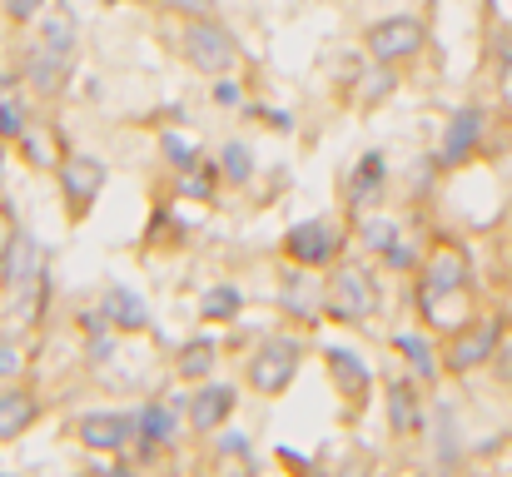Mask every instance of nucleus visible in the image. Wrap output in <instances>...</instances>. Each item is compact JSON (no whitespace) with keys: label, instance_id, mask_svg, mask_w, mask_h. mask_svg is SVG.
<instances>
[{"label":"nucleus","instance_id":"1","mask_svg":"<svg viewBox=\"0 0 512 477\" xmlns=\"http://www.w3.org/2000/svg\"><path fill=\"white\" fill-rule=\"evenodd\" d=\"M70 55H75V25H70V15H50L40 25V45L30 55V80L40 90H55L65 65H70Z\"/></svg>","mask_w":512,"mask_h":477},{"label":"nucleus","instance_id":"2","mask_svg":"<svg viewBox=\"0 0 512 477\" xmlns=\"http://www.w3.org/2000/svg\"><path fill=\"white\" fill-rule=\"evenodd\" d=\"M463 289H468V259L458 249H438L428 264V279H423V309L433 314V323L443 318V304L458 299Z\"/></svg>","mask_w":512,"mask_h":477},{"label":"nucleus","instance_id":"3","mask_svg":"<svg viewBox=\"0 0 512 477\" xmlns=\"http://www.w3.org/2000/svg\"><path fill=\"white\" fill-rule=\"evenodd\" d=\"M184 55H189V65L194 70H204V75H224L229 65H234V40L219 30V25H204V15L184 30Z\"/></svg>","mask_w":512,"mask_h":477},{"label":"nucleus","instance_id":"4","mask_svg":"<svg viewBox=\"0 0 512 477\" xmlns=\"http://www.w3.org/2000/svg\"><path fill=\"white\" fill-rule=\"evenodd\" d=\"M418 45H423V25H418L413 15H393V20H378V25L368 30V55L383 60V65L418 55Z\"/></svg>","mask_w":512,"mask_h":477},{"label":"nucleus","instance_id":"5","mask_svg":"<svg viewBox=\"0 0 512 477\" xmlns=\"http://www.w3.org/2000/svg\"><path fill=\"white\" fill-rule=\"evenodd\" d=\"M498 338H503V318H478V323L458 328V338L448 343V368H453V373L478 368L483 358H493Z\"/></svg>","mask_w":512,"mask_h":477},{"label":"nucleus","instance_id":"6","mask_svg":"<svg viewBox=\"0 0 512 477\" xmlns=\"http://www.w3.org/2000/svg\"><path fill=\"white\" fill-rule=\"evenodd\" d=\"M284 249H289V259H299L304 269H324V264L339 254V229L324 224V219H309V224L289 229Z\"/></svg>","mask_w":512,"mask_h":477},{"label":"nucleus","instance_id":"7","mask_svg":"<svg viewBox=\"0 0 512 477\" xmlns=\"http://www.w3.org/2000/svg\"><path fill=\"white\" fill-rule=\"evenodd\" d=\"M324 304H329V314H334V318H343V323H358V318H368V314H373L378 294H373L368 274H358V269H343L339 279L329 284Z\"/></svg>","mask_w":512,"mask_h":477},{"label":"nucleus","instance_id":"8","mask_svg":"<svg viewBox=\"0 0 512 477\" xmlns=\"http://www.w3.org/2000/svg\"><path fill=\"white\" fill-rule=\"evenodd\" d=\"M294 368H299V343L274 338V343H264V348H259V358L249 363V378H254V388H259V393H279V388L294 378Z\"/></svg>","mask_w":512,"mask_h":477},{"label":"nucleus","instance_id":"9","mask_svg":"<svg viewBox=\"0 0 512 477\" xmlns=\"http://www.w3.org/2000/svg\"><path fill=\"white\" fill-rule=\"evenodd\" d=\"M80 438H85L90 448H120V443L130 438V418H120V413H90V418L80 423Z\"/></svg>","mask_w":512,"mask_h":477},{"label":"nucleus","instance_id":"10","mask_svg":"<svg viewBox=\"0 0 512 477\" xmlns=\"http://www.w3.org/2000/svg\"><path fill=\"white\" fill-rule=\"evenodd\" d=\"M478 135H483V115H478V110H463V115L448 125V140H443V164H458V159L478 145Z\"/></svg>","mask_w":512,"mask_h":477},{"label":"nucleus","instance_id":"11","mask_svg":"<svg viewBox=\"0 0 512 477\" xmlns=\"http://www.w3.org/2000/svg\"><path fill=\"white\" fill-rule=\"evenodd\" d=\"M5 284H10L15 294H25V289L35 284V244H30L25 234L5 249Z\"/></svg>","mask_w":512,"mask_h":477},{"label":"nucleus","instance_id":"12","mask_svg":"<svg viewBox=\"0 0 512 477\" xmlns=\"http://www.w3.org/2000/svg\"><path fill=\"white\" fill-rule=\"evenodd\" d=\"M329 368H334V378H339V388L348 398H368V368H358L353 363V353H329Z\"/></svg>","mask_w":512,"mask_h":477},{"label":"nucleus","instance_id":"13","mask_svg":"<svg viewBox=\"0 0 512 477\" xmlns=\"http://www.w3.org/2000/svg\"><path fill=\"white\" fill-rule=\"evenodd\" d=\"M234 413V388H209V393H199V403H194V423L199 428H214L219 418H229Z\"/></svg>","mask_w":512,"mask_h":477},{"label":"nucleus","instance_id":"14","mask_svg":"<svg viewBox=\"0 0 512 477\" xmlns=\"http://www.w3.org/2000/svg\"><path fill=\"white\" fill-rule=\"evenodd\" d=\"M30 423H35V403H30L25 393L0 398V438H15V433L30 428Z\"/></svg>","mask_w":512,"mask_h":477},{"label":"nucleus","instance_id":"15","mask_svg":"<svg viewBox=\"0 0 512 477\" xmlns=\"http://www.w3.org/2000/svg\"><path fill=\"white\" fill-rule=\"evenodd\" d=\"M65 184H70V199H90L95 189H100V164H70L65 169Z\"/></svg>","mask_w":512,"mask_h":477},{"label":"nucleus","instance_id":"16","mask_svg":"<svg viewBox=\"0 0 512 477\" xmlns=\"http://www.w3.org/2000/svg\"><path fill=\"white\" fill-rule=\"evenodd\" d=\"M110 309H115V323H125V328H140V304H135V299H130V294H120V289H115V294H110Z\"/></svg>","mask_w":512,"mask_h":477},{"label":"nucleus","instance_id":"17","mask_svg":"<svg viewBox=\"0 0 512 477\" xmlns=\"http://www.w3.org/2000/svg\"><path fill=\"white\" fill-rule=\"evenodd\" d=\"M398 348H403V353L413 358V368H418L423 378L433 373V353H428V343H418V338H398Z\"/></svg>","mask_w":512,"mask_h":477},{"label":"nucleus","instance_id":"18","mask_svg":"<svg viewBox=\"0 0 512 477\" xmlns=\"http://www.w3.org/2000/svg\"><path fill=\"white\" fill-rule=\"evenodd\" d=\"M209 363H214V348H209V343H194V348L184 353V373H199V368L209 373Z\"/></svg>","mask_w":512,"mask_h":477},{"label":"nucleus","instance_id":"19","mask_svg":"<svg viewBox=\"0 0 512 477\" xmlns=\"http://www.w3.org/2000/svg\"><path fill=\"white\" fill-rule=\"evenodd\" d=\"M393 423H398V428H413V393H408V388L393 393Z\"/></svg>","mask_w":512,"mask_h":477},{"label":"nucleus","instance_id":"20","mask_svg":"<svg viewBox=\"0 0 512 477\" xmlns=\"http://www.w3.org/2000/svg\"><path fill=\"white\" fill-rule=\"evenodd\" d=\"M160 5H165V10H179V15H194V20L214 10V0H160Z\"/></svg>","mask_w":512,"mask_h":477},{"label":"nucleus","instance_id":"21","mask_svg":"<svg viewBox=\"0 0 512 477\" xmlns=\"http://www.w3.org/2000/svg\"><path fill=\"white\" fill-rule=\"evenodd\" d=\"M204 309H209V314H229V309H234V294H229V289H219V294H214Z\"/></svg>","mask_w":512,"mask_h":477},{"label":"nucleus","instance_id":"22","mask_svg":"<svg viewBox=\"0 0 512 477\" xmlns=\"http://www.w3.org/2000/svg\"><path fill=\"white\" fill-rule=\"evenodd\" d=\"M35 5H40V0H5V10H10L15 20H25V15H35Z\"/></svg>","mask_w":512,"mask_h":477},{"label":"nucleus","instance_id":"23","mask_svg":"<svg viewBox=\"0 0 512 477\" xmlns=\"http://www.w3.org/2000/svg\"><path fill=\"white\" fill-rule=\"evenodd\" d=\"M229 174H249V155H244L239 145L229 150Z\"/></svg>","mask_w":512,"mask_h":477},{"label":"nucleus","instance_id":"24","mask_svg":"<svg viewBox=\"0 0 512 477\" xmlns=\"http://www.w3.org/2000/svg\"><path fill=\"white\" fill-rule=\"evenodd\" d=\"M0 130H5V135H15V130H20V115H15L10 105H0Z\"/></svg>","mask_w":512,"mask_h":477},{"label":"nucleus","instance_id":"25","mask_svg":"<svg viewBox=\"0 0 512 477\" xmlns=\"http://www.w3.org/2000/svg\"><path fill=\"white\" fill-rule=\"evenodd\" d=\"M20 368V358H15V348H0V373H15Z\"/></svg>","mask_w":512,"mask_h":477},{"label":"nucleus","instance_id":"26","mask_svg":"<svg viewBox=\"0 0 512 477\" xmlns=\"http://www.w3.org/2000/svg\"><path fill=\"white\" fill-rule=\"evenodd\" d=\"M0 224H5V219H0ZM0 249H5V234H0Z\"/></svg>","mask_w":512,"mask_h":477}]
</instances>
